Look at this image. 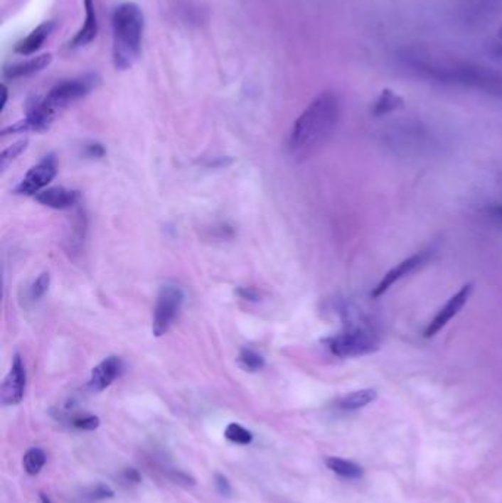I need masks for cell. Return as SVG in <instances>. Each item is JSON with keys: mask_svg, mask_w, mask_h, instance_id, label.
Wrapping results in <instances>:
<instances>
[{"mask_svg": "<svg viewBox=\"0 0 502 503\" xmlns=\"http://www.w3.org/2000/svg\"><path fill=\"white\" fill-rule=\"evenodd\" d=\"M396 60L408 74L441 86L502 96V71L484 62L429 46H405Z\"/></svg>", "mask_w": 502, "mask_h": 503, "instance_id": "cell-1", "label": "cell"}, {"mask_svg": "<svg viewBox=\"0 0 502 503\" xmlns=\"http://www.w3.org/2000/svg\"><path fill=\"white\" fill-rule=\"evenodd\" d=\"M342 117V102L336 92L324 90L311 100L292 127L287 152L297 162L317 155L336 133Z\"/></svg>", "mask_w": 502, "mask_h": 503, "instance_id": "cell-2", "label": "cell"}, {"mask_svg": "<svg viewBox=\"0 0 502 503\" xmlns=\"http://www.w3.org/2000/svg\"><path fill=\"white\" fill-rule=\"evenodd\" d=\"M100 77L96 72H87L75 78L59 81L48 92L45 97H36L28 103L27 117L15 125L5 129L2 134L21 131H43L50 127L56 115L70 107L71 103L86 97L99 84Z\"/></svg>", "mask_w": 502, "mask_h": 503, "instance_id": "cell-3", "label": "cell"}, {"mask_svg": "<svg viewBox=\"0 0 502 503\" xmlns=\"http://www.w3.org/2000/svg\"><path fill=\"white\" fill-rule=\"evenodd\" d=\"M114 46L112 60L118 71L130 70L141 50L144 16L141 9L132 2L119 5L112 15Z\"/></svg>", "mask_w": 502, "mask_h": 503, "instance_id": "cell-4", "label": "cell"}, {"mask_svg": "<svg viewBox=\"0 0 502 503\" xmlns=\"http://www.w3.org/2000/svg\"><path fill=\"white\" fill-rule=\"evenodd\" d=\"M389 148L402 153H432L439 148L437 134L420 121H398L392 124L383 134Z\"/></svg>", "mask_w": 502, "mask_h": 503, "instance_id": "cell-5", "label": "cell"}, {"mask_svg": "<svg viewBox=\"0 0 502 503\" xmlns=\"http://www.w3.org/2000/svg\"><path fill=\"white\" fill-rule=\"evenodd\" d=\"M326 345L338 358H360L379 350L380 339L370 324L349 323L341 332L326 339Z\"/></svg>", "mask_w": 502, "mask_h": 503, "instance_id": "cell-6", "label": "cell"}, {"mask_svg": "<svg viewBox=\"0 0 502 503\" xmlns=\"http://www.w3.org/2000/svg\"><path fill=\"white\" fill-rule=\"evenodd\" d=\"M184 291L181 287L176 284L162 286L154 308V321H152V332L156 337L166 334L178 318L180 312L184 305Z\"/></svg>", "mask_w": 502, "mask_h": 503, "instance_id": "cell-7", "label": "cell"}, {"mask_svg": "<svg viewBox=\"0 0 502 503\" xmlns=\"http://www.w3.org/2000/svg\"><path fill=\"white\" fill-rule=\"evenodd\" d=\"M433 254L434 252L432 247H426V249L415 252L414 255L405 258L398 265L390 268L383 276V278L378 283V286L373 288L371 296L374 299L383 296L385 293H388L396 283H400L405 277H410L411 274H414V272H417L418 269H422L424 265H427V262L432 259Z\"/></svg>", "mask_w": 502, "mask_h": 503, "instance_id": "cell-8", "label": "cell"}, {"mask_svg": "<svg viewBox=\"0 0 502 503\" xmlns=\"http://www.w3.org/2000/svg\"><path fill=\"white\" fill-rule=\"evenodd\" d=\"M58 174V159L55 155H48L38 161L21 180L15 192L24 196H37L53 181Z\"/></svg>", "mask_w": 502, "mask_h": 503, "instance_id": "cell-9", "label": "cell"}, {"mask_svg": "<svg viewBox=\"0 0 502 503\" xmlns=\"http://www.w3.org/2000/svg\"><path fill=\"white\" fill-rule=\"evenodd\" d=\"M471 293H473V284L469 283L459 288L455 295H452L448 299V302L434 313V317L427 324V327L423 332L424 337L432 339L439 331H442L451 323V320H454L458 313L461 312V309L467 305Z\"/></svg>", "mask_w": 502, "mask_h": 503, "instance_id": "cell-10", "label": "cell"}, {"mask_svg": "<svg viewBox=\"0 0 502 503\" xmlns=\"http://www.w3.org/2000/svg\"><path fill=\"white\" fill-rule=\"evenodd\" d=\"M27 384V371L23 358L19 355L14 356V361L8 375L2 384V402L4 405H18L24 399Z\"/></svg>", "mask_w": 502, "mask_h": 503, "instance_id": "cell-11", "label": "cell"}, {"mask_svg": "<svg viewBox=\"0 0 502 503\" xmlns=\"http://www.w3.org/2000/svg\"><path fill=\"white\" fill-rule=\"evenodd\" d=\"M124 371V362L118 356H110L103 359L99 365H96L92 371L89 389L92 391H103L107 390Z\"/></svg>", "mask_w": 502, "mask_h": 503, "instance_id": "cell-12", "label": "cell"}, {"mask_svg": "<svg viewBox=\"0 0 502 503\" xmlns=\"http://www.w3.org/2000/svg\"><path fill=\"white\" fill-rule=\"evenodd\" d=\"M80 199L81 195L78 190H73V188H65V187L45 188L43 192H40L36 196V200L38 203L52 209H59V211L74 207L80 202Z\"/></svg>", "mask_w": 502, "mask_h": 503, "instance_id": "cell-13", "label": "cell"}, {"mask_svg": "<svg viewBox=\"0 0 502 503\" xmlns=\"http://www.w3.org/2000/svg\"><path fill=\"white\" fill-rule=\"evenodd\" d=\"M85 9H86L85 24H82V27L78 30V33L70 41L68 46L71 49L85 48V46L90 45L92 41L97 37L99 24H97V13H96L95 0H85Z\"/></svg>", "mask_w": 502, "mask_h": 503, "instance_id": "cell-14", "label": "cell"}, {"mask_svg": "<svg viewBox=\"0 0 502 503\" xmlns=\"http://www.w3.org/2000/svg\"><path fill=\"white\" fill-rule=\"evenodd\" d=\"M52 60H53L52 53H43V55L36 56V58H31L26 62H19V64H12V65L6 67L4 74H5V78H8V80L26 78V77L34 75L40 71H43L45 68H48L52 64Z\"/></svg>", "mask_w": 502, "mask_h": 503, "instance_id": "cell-15", "label": "cell"}, {"mask_svg": "<svg viewBox=\"0 0 502 503\" xmlns=\"http://www.w3.org/2000/svg\"><path fill=\"white\" fill-rule=\"evenodd\" d=\"M53 30H55L53 21H45V23L37 26L26 38L19 41V43L15 46V52L23 56L36 53L37 50L41 49V46L45 45V41L50 37Z\"/></svg>", "mask_w": 502, "mask_h": 503, "instance_id": "cell-16", "label": "cell"}, {"mask_svg": "<svg viewBox=\"0 0 502 503\" xmlns=\"http://www.w3.org/2000/svg\"><path fill=\"white\" fill-rule=\"evenodd\" d=\"M404 107H405V102L400 94H396L395 92H392L389 89H385L378 96V99L374 100L373 107H371V115L374 118L386 117V115H390L392 112L402 109Z\"/></svg>", "mask_w": 502, "mask_h": 503, "instance_id": "cell-17", "label": "cell"}, {"mask_svg": "<svg viewBox=\"0 0 502 503\" xmlns=\"http://www.w3.org/2000/svg\"><path fill=\"white\" fill-rule=\"evenodd\" d=\"M375 399H378V391L374 389L355 390L341 397L338 401V408L342 411H357L373 404Z\"/></svg>", "mask_w": 502, "mask_h": 503, "instance_id": "cell-18", "label": "cell"}, {"mask_svg": "<svg viewBox=\"0 0 502 503\" xmlns=\"http://www.w3.org/2000/svg\"><path fill=\"white\" fill-rule=\"evenodd\" d=\"M326 465L330 471L334 474H338L343 478L349 480H358L364 475V470L361 465L352 463V460H346L338 456H329L326 458Z\"/></svg>", "mask_w": 502, "mask_h": 503, "instance_id": "cell-19", "label": "cell"}, {"mask_svg": "<svg viewBox=\"0 0 502 503\" xmlns=\"http://www.w3.org/2000/svg\"><path fill=\"white\" fill-rule=\"evenodd\" d=\"M46 459L48 458L45 450H41L40 448L28 449L23 458V465L26 472L30 475H37L46 465Z\"/></svg>", "mask_w": 502, "mask_h": 503, "instance_id": "cell-20", "label": "cell"}, {"mask_svg": "<svg viewBox=\"0 0 502 503\" xmlns=\"http://www.w3.org/2000/svg\"><path fill=\"white\" fill-rule=\"evenodd\" d=\"M239 365L249 372H257L264 368L265 361L262 358V355H260L257 350L243 347L239 355Z\"/></svg>", "mask_w": 502, "mask_h": 503, "instance_id": "cell-21", "label": "cell"}, {"mask_svg": "<svg viewBox=\"0 0 502 503\" xmlns=\"http://www.w3.org/2000/svg\"><path fill=\"white\" fill-rule=\"evenodd\" d=\"M224 436H225V438L228 440V442L236 443V445H243V446L250 445V443H252V440H254L252 433H250L249 430H246L245 427H242L237 423L228 424L225 431H224Z\"/></svg>", "mask_w": 502, "mask_h": 503, "instance_id": "cell-22", "label": "cell"}, {"mask_svg": "<svg viewBox=\"0 0 502 503\" xmlns=\"http://www.w3.org/2000/svg\"><path fill=\"white\" fill-rule=\"evenodd\" d=\"M27 146H28V140L23 139V140H18L14 144H11L9 148H6L2 152V155H0V171L4 173L6 168L27 149Z\"/></svg>", "mask_w": 502, "mask_h": 503, "instance_id": "cell-23", "label": "cell"}, {"mask_svg": "<svg viewBox=\"0 0 502 503\" xmlns=\"http://www.w3.org/2000/svg\"><path fill=\"white\" fill-rule=\"evenodd\" d=\"M482 217L492 225L502 228V202H491L486 203L482 211H480Z\"/></svg>", "mask_w": 502, "mask_h": 503, "instance_id": "cell-24", "label": "cell"}, {"mask_svg": "<svg viewBox=\"0 0 502 503\" xmlns=\"http://www.w3.org/2000/svg\"><path fill=\"white\" fill-rule=\"evenodd\" d=\"M49 286H50L49 272H41V274L36 278V281L30 287V299L40 301L46 295V291L49 290Z\"/></svg>", "mask_w": 502, "mask_h": 503, "instance_id": "cell-25", "label": "cell"}, {"mask_svg": "<svg viewBox=\"0 0 502 503\" xmlns=\"http://www.w3.org/2000/svg\"><path fill=\"white\" fill-rule=\"evenodd\" d=\"M73 426L78 430H86V431H93L100 426V419L96 415H82V416H75L73 418Z\"/></svg>", "mask_w": 502, "mask_h": 503, "instance_id": "cell-26", "label": "cell"}, {"mask_svg": "<svg viewBox=\"0 0 502 503\" xmlns=\"http://www.w3.org/2000/svg\"><path fill=\"white\" fill-rule=\"evenodd\" d=\"M114 490L110 487V486H105V485H97L92 493H90V497L95 499V500H105V499H111L114 497Z\"/></svg>", "mask_w": 502, "mask_h": 503, "instance_id": "cell-27", "label": "cell"}, {"mask_svg": "<svg viewBox=\"0 0 502 503\" xmlns=\"http://www.w3.org/2000/svg\"><path fill=\"white\" fill-rule=\"evenodd\" d=\"M215 486H217V490L220 494L223 496H232V486H230V481L221 475V474H217L215 475Z\"/></svg>", "mask_w": 502, "mask_h": 503, "instance_id": "cell-28", "label": "cell"}, {"mask_svg": "<svg viewBox=\"0 0 502 503\" xmlns=\"http://www.w3.org/2000/svg\"><path fill=\"white\" fill-rule=\"evenodd\" d=\"M86 155L89 158H102L105 155V148L99 143H90L86 146Z\"/></svg>", "mask_w": 502, "mask_h": 503, "instance_id": "cell-29", "label": "cell"}, {"mask_svg": "<svg viewBox=\"0 0 502 503\" xmlns=\"http://www.w3.org/2000/svg\"><path fill=\"white\" fill-rule=\"evenodd\" d=\"M124 477L127 478L129 481H133V483H136V485H137V483H140V481H141V477H140L139 471H137V470H134V468H129V470H125Z\"/></svg>", "mask_w": 502, "mask_h": 503, "instance_id": "cell-30", "label": "cell"}, {"mask_svg": "<svg viewBox=\"0 0 502 503\" xmlns=\"http://www.w3.org/2000/svg\"><path fill=\"white\" fill-rule=\"evenodd\" d=\"M239 293L242 295V298L246 301H258V293L252 288H240Z\"/></svg>", "mask_w": 502, "mask_h": 503, "instance_id": "cell-31", "label": "cell"}, {"mask_svg": "<svg viewBox=\"0 0 502 503\" xmlns=\"http://www.w3.org/2000/svg\"><path fill=\"white\" fill-rule=\"evenodd\" d=\"M6 102H8V89H6V86L4 84V86H2V103H0V111L5 109Z\"/></svg>", "mask_w": 502, "mask_h": 503, "instance_id": "cell-32", "label": "cell"}, {"mask_svg": "<svg viewBox=\"0 0 502 503\" xmlns=\"http://www.w3.org/2000/svg\"><path fill=\"white\" fill-rule=\"evenodd\" d=\"M40 499H41V503H52V502H50V499H49L46 494H41V496H40Z\"/></svg>", "mask_w": 502, "mask_h": 503, "instance_id": "cell-33", "label": "cell"}, {"mask_svg": "<svg viewBox=\"0 0 502 503\" xmlns=\"http://www.w3.org/2000/svg\"><path fill=\"white\" fill-rule=\"evenodd\" d=\"M498 37H499V40L502 41V26H501L499 30H498Z\"/></svg>", "mask_w": 502, "mask_h": 503, "instance_id": "cell-34", "label": "cell"}]
</instances>
